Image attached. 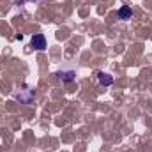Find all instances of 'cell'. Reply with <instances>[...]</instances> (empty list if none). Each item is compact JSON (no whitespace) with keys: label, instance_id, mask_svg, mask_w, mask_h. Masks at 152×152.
<instances>
[{"label":"cell","instance_id":"obj_1","mask_svg":"<svg viewBox=\"0 0 152 152\" xmlns=\"http://www.w3.org/2000/svg\"><path fill=\"white\" fill-rule=\"evenodd\" d=\"M32 48H36V50H44L46 48V39H44L42 34H36L32 37Z\"/></svg>","mask_w":152,"mask_h":152},{"label":"cell","instance_id":"obj_2","mask_svg":"<svg viewBox=\"0 0 152 152\" xmlns=\"http://www.w3.org/2000/svg\"><path fill=\"white\" fill-rule=\"evenodd\" d=\"M97 80H99L101 85H112L113 83V78L110 75H106V73H97Z\"/></svg>","mask_w":152,"mask_h":152},{"label":"cell","instance_id":"obj_3","mask_svg":"<svg viewBox=\"0 0 152 152\" xmlns=\"http://www.w3.org/2000/svg\"><path fill=\"white\" fill-rule=\"evenodd\" d=\"M131 14H133V11H131V7H127V5H124V7L118 11V18H122V20H129Z\"/></svg>","mask_w":152,"mask_h":152}]
</instances>
